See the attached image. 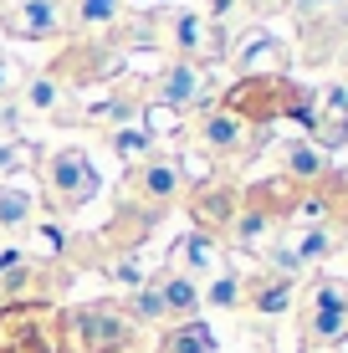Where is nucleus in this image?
<instances>
[{
	"instance_id": "nucleus-7",
	"label": "nucleus",
	"mask_w": 348,
	"mask_h": 353,
	"mask_svg": "<svg viewBox=\"0 0 348 353\" xmlns=\"http://www.w3.org/2000/svg\"><path fill=\"white\" fill-rule=\"evenodd\" d=\"M282 159H287V169H292L297 179H318L323 169H328L323 149H313V143H303V139H297V143H287V149H282Z\"/></svg>"
},
{
	"instance_id": "nucleus-1",
	"label": "nucleus",
	"mask_w": 348,
	"mask_h": 353,
	"mask_svg": "<svg viewBox=\"0 0 348 353\" xmlns=\"http://www.w3.org/2000/svg\"><path fill=\"white\" fill-rule=\"evenodd\" d=\"M307 338H313V343H338V338H348V287L343 282H318L313 287Z\"/></svg>"
},
{
	"instance_id": "nucleus-12",
	"label": "nucleus",
	"mask_w": 348,
	"mask_h": 353,
	"mask_svg": "<svg viewBox=\"0 0 348 353\" xmlns=\"http://www.w3.org/2000/svg\"><path fill=\"white\" fill-rule=\"evenodd\" d=\"M26 210H31V200H26L21 190H6V194H0V221H6V225H21V221H26Z\"/></svg>"
},
{
	"instance_id": "nucleus-14",
	"label": "nucleus",
	"mask_w": 348,
	"mask_h": 353,
	"mask_svg": "<svg viewBox=\"0 0 348 353\" xmlns=\"http://www.w3.org/2000/svg\"><path fill=\"white\" fill-rule=\"evenodd\" d=\"M287 297H292V282L282 276L277 287H267V292L256 297V307H261V312H282V307H287Z\"/></svg>"
},
{
	"instance_id": "nucleus-20",
	"label": "nucleus",
	"mask_w": 348,
	"mask_h": 353,
	"mask_svg": "<svg viewBox=\"0 0 348 353\" xmlns=\"http://www.w3.org/2000/svg\"><path fill=\"white\" fill-rule=\"evenodd\" d=\"M143 143H149V139H139V133H123V139H118V149H123V154H143Z\"/></svg>"
},
{
	"instance_id": "nucleus-6",
	"label": "nucleus",
	"mask_w": 348,
	"mask_h": 353,
	"mask_svg": "<svg viewBox=\"0 0 348 353\" xmlns=\"http://www.w3.org/2000/svg\"><path fill=\"white\" fill-rule=\"evenodd\" d=\"M338 230H328V225H313V230H303V236H297V246H292V256L297 261H323V256H328V251H338Z\"/></svg>"
},
{
	"instance_id": "nucleus-15",
	"label": "nucleus",
	"mask_w": 348,
	"mask_h": 353,
	"mask_svg": "<svg viewBox=\"0 0 348 353\" xmlns=\"http://www.w3.org/2000/svg\"><path fill=\"white\" fill-rule=\"evenodd\" d=\"M139 312H143V318H164V297H159V287L139 292Z\"/></svg>"
},
{
	"instance_id": "nucleus-13",
	"label": "nucleus",
	"mask_w": 348,
	"mask_h": 353,
	"mask_svg": "<svg viewBox=\"0 0 348 353\" xmlns=\"http://www.w3.org/2000/svg\"><path fill=\"white\" fill-rule=\"evenodd\" d=\"M149 190H154V194H174V190H179V169H174V164H154V169H149Z\"/></svg>"
},
{
	"instance_id": "nucleus-9",
	"label": "nucleus",
	"mask_w": 348,
	"mask_h": 353,
	"mask_svg": "<svg viewBox=\"0 0 348 353\" xmlns=\"http://www.w3.org/2000/svg\"><path fill=\"white\" fill-rule=\"evenodd\" d=\"M159 297H164V312H195L200 292L190 287V276H174V282H164V287H159Z\"/></svg>"
},
{
	"instance_id": "nucleus-3",
	"label": "nucleus",
	"mask_w": 348,
	"mask_h": 353,
	"mask_svg": "<svg viewBox=\"0 0 348 353\" xmlns=\"http://www.w3.org/2000/svg\"><path fill=\"white\" fill-rule=\"evenodd\" d=\"M159 92H164V108H185V103H195V97L205 92V77H200L195 67H170L164 82H159Z\"/></svg>"
},
{
	"instance_id": "nucleus-10",
	"label": "nucleus",
	"mask_w": 348,
	"mask_h": 353,
	"mask_svg": "<svg viewBox=\"0 0 348 353\" xmlns=\"http://www.w3.org/2000/svg\"><path fill=\"white\" fill-rule=\"evenodd\" d=\"M174 41L190 46V52H200V46H205V21L200 16H179L174 21Z\"/></svg>"
},
{
	"instance_id": "nucleus-2",
	"label": "nucleus",
	"mask_w": 348,
	"mask_h": 353,
	"mask_svg": "<svg viewBox=\"0 0 348 353\" xmlns=\"http://www.w3.org/2000/svg\"><path fill=\"white\" fill-rule=\"evenodd\" d=\"M6 26L16 36H52L57 26H62V10H57L52 0H21V6H10Z\"/></svg>"
},
{
	"instance_id": "nucleus-16",
	"label": "nucleus",
	"mask_w": 348,
	"mask_h": 353,
	"mask_svg": "<svg viewBox=\"0 0 348 353\" xmlns=\"http://www.w3.org/2000/svg\"><path fill=\"white\" fill-rule=\"evenodd\" d=\"M31 103L36 108H52L57 103V88H52V82H31Z\"/></svg>"
},
{
	"instance_id": "nucleus-8",
	"label": "nucleus",
	"mask_w": 348,
	"mask_h": 353,
	"mask_svg": "<svg viewBox=\"0 0 348 353\" xmlns=\"http://www.w3.org/2000/svg\"><path fill=\"white\" fill-rule=\"evenodd\" d=\"M170 353H215L210 327H205V323H190V327H179V333L170 338Z\"/></svg>"
},
{
	"instance_id": "nucleus-22",
	"label": "nucleus",
	"mask_w": 348,
	"mask_h": 353,
	"mask_svg": "<svg viewBox=\"0 0 348 353\" xmlns=\"http://www.w3.org/2000/svg\"><path fill=\"white\" fill-rule=\"evenodd\" d=\"M143 6H159V0H143Z\"/></svg>"
},
{
	"instance_id": "nucleus-19",
	"label": "nucleus",
	"mask_w": 348,
	"mask_h": 353,
	"mask_svg": "<svg viewBox=\"0 0 348 353\" xmlns=\"http://www.w3.org/2000/svg\"><path fill=\"white\" fill-rule=\"evenodd\" d=\"M113 16V0H88V21H103Z\"/></svg>"
},
{
	"instance_id": "nucleus-21",
	"label": "nucleus",
	"mask_w": 348,
	"mask_h": 353,
	"mask_svg": "<svg viewBox=\"0 0 348 353\" xmlns=\"http://www.w3.org/2000/svg\"><path fill=\"white\" fill-rule=\"evenodd\" d=\"M338 57H343V67H348V36H343V52H338Z\"/></svg>"
},
{
	"instance_id": "nucleus-4",
	"label": "nucleus",
	"mask_w": 348,
	"mask_h": 353,
	"mask_svg": "<svg viewBox=\"0 0 348 353\" xmlns=\"http://www.w3.org/2000/svg\"><path fill=\"white\" fill-rule=\"evenodd\" d=\"M241 139H246V123H241L236 113H210V118H205V149H210V154L241 149Z\"/></svg>"
},
{
	"instance_id": "nucleus-5",
	"label": "nucleus",
	"mask_w": 348,
	"mask_h": 353,
	"mask_svg": "<svg viewBox=\"0 0 348 353\" xmlns=\"http://www.w3.org/2000/svg\"><path fill=\"white\" fill-rule=\"evenodd\" d=\"M57 185L72 190V200H88V194L98 190V179H92V169H88L82 154H62V159H57Z\"/></svg>"
},
{
	"instance_id": "nucleus-17",
	"label": "nucleus",
	"mask_w": 348,
	"mask_h": 353,
	"mask_svg": "<svg viewBox=\"0 0 348 353\" xmlns=\"http://www.w3.org/2000/svg\"><path fill=\"white\" fill-rule=\"evenodd\" d=\"M210 302H221V307H231V302H236V282H231V276H221V282H215Z\"/></svg>"
},
{
	"instance_id": "nucleus-18",
	"label": "nucleus",
	"mask_w": 348,
	"mask_h": 353,
	"mask_svg": "<svg viewBox=\"0 0 348 353\" xmlns=\"http://www.w3.org/2000/svg\"><path fill=\"white\" fill-rule=\"evenodd\" d=\"M174 123H179V113H174V108H164V103L149 113V128H174Z\"/></svg>"
},
{
	"instance_id": "nucleus-23",
	"label": "nucleus",
	"mask_w": 348,
	"mask_h": 353,
	"mask_svg": "<svg viewBox=\"0 0 348 353\" xmlns=\"http://www.w3.org/2000/svg\"><path fill=\"white\" fill-rule=\"evenodd\" d=\"M0 77H6V72H0Z\"/></svg>"
},
{
	"instance_id": "nucleus-11",
	"label": "nucleus",
	"mask_w": 348,
	"mask_h": 353,
	"mask_svg": "<svg viewBox=\"0 0 348 353\" xmlns=\"http://www.w3.org/2000/svg\"><path fill=\"white\" fill-rule=\"evenodd\" d=\"M179 256H185L190 266H200V272H210V266H215V246H210L205 236H190L185 246H179Z\"/></svg>"
}]
</instances>
